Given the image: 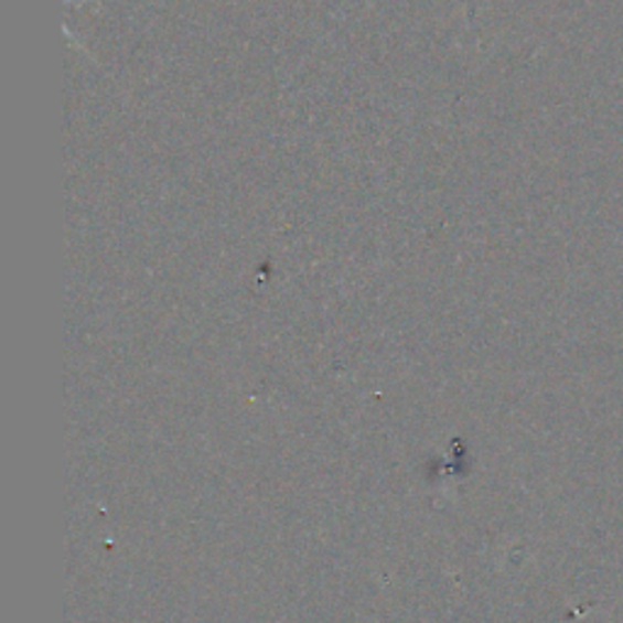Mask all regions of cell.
<instances>
[]
</instances>
